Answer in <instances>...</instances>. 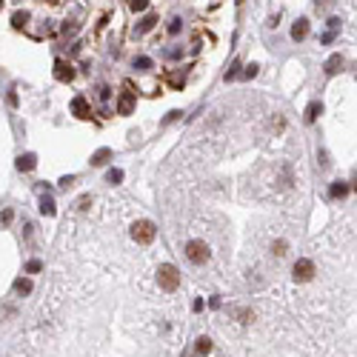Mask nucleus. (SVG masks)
I'll return each instance as SVG.
<instances>
[{
    "label": "nucleus",
    "instance_id": "24",
    "mask_svg": "<svg viewBox=\"0 0 357 357\" xmlns=\"http://www.w3.org/2000/svg\"><path fill=\"white\" fill-rule=\"evenodd\" d=\"M180 26H183V20H180V17H175V20L169 23V35H177V32H180Z\"/></svg>",
    "mask_w": 357,
    "mask_h": 357
},
{
    "label": "nucleus",
    "instance_id": "31",
    "mask_svg": "<svg viewBox=\"0 0 357 357\" xmlns=\"http://www.w3.org/2000/svg\"><path fill=\"white\" fill-rule=\"evenodd\" d=\"M354 191H357V180H354Z\"/></svg>",
    "mask_w": 357,
    "mask_h": 357
},
{
    "label": "nucleus",
    "instance_id": "26",
    "mask_svg": "<svg viewBox=\"0 0 357 357\" xmlns=\"http://www.w3.org/2000/svg\"><path fill=\"white\" fill-rule=\"evenodd\" d=\"M183 80H186V77H180V74H169V83H172V86H183Z\"/></svg>",
    "mask_w": 357,
    "mask_h": 357
},
{
    "label": "nucleus",
    "instance_id": "8",
    "mask_svg": "<svg viewBox=\"0 0 357 357\" xmlns=\"http://www.w3.org/2000/svg\"><path fill=\"white\" fill-rule=\"evenodd\" d=\"M306 37H309V20L300 17V20H294V26H292V40H306Z\"/></svg>",
    "mask_w": 357,
    "mask_h": 357
},
{
    "label": "nucleus",
    "instance_id": "6",
    "mask_svg": "<svg viewBox=\"0 0 357 357\" xmlns=\"http://www.w3.org/2000/svg\"><path fill=\"white\" fill-rule=\"evenodd\" d=\"M131 109H134V92H131V86H126L117 100V115H131Z\"/></svg>",
    "mask_w": 357,
    "mask_h": 357
},
{
    "label": "nucleus",
    "instance_id": "25",
    "mask_svg": "<svg viewBox=\"0 0 357 357\" xmlns=\"http://www.w3.org/2000/svg\"><path fill=\"white\" fill-rule=\"evenodd\" d=\"M12 217H15V211H12V209H6L3 214H0V223H3V226H9V223H12Z\"/></svg>",
    "mask_w": 357,
    "mask_h": 357
},
{
    "label": "nucleus",
    "instance_id": "16",
    "mask_svg": "<svg viewBox=\"0 0 357 357\" xmlns=\"http://www.w3.org/2000/svg\"><path fill=\"white\" fill-rule=\"evenodd\" d=\"M320 112H323V106H320L317 100H314V103H309V109H306V120H309V123H314V120L320 117Z\"/></svg>",
    "mask_w": 357,
    "mask_h": 357
},
{
    "label": "nucleus",
    "instance_id": "30",
    "mask_svg": "<svg viewBox=\"0 0 357 357\" xmlns=\"http://www.w3.org/2000/svg\"><path fill=\"white\" fill-rule=\"evenodd\" d=\"M3 6H6V0H0V9H3Z\"/></svg>",
    "mask_w": 357,
    "mask_h": 357
},
{
    "label": "nucleus",
    "instance_id": "4",
    "mask_svg": "<svg viewBox=\"0 0 357 357\" xmlns=\"http://www.w3.org/2000/svg\"><path fill=\"white\" fill-rule=\"evenodd\" d=\"M314 274H317V269H314V263L306 260V257H300V260L292 266V277L297 280V283H309Z\"/></svg>",
    "mask_w": 357,
    "mask_h": 357
},
{
    "label": "nucleus",
    "instance_id": "21",
    "mask_svg": "<svg viewBox=\"0 0 357 357\" xmlns=\"http://www.w3.org/2000/svg\"><path fill=\"white\" fill-rule=\"evenodd\" d=\"M286 249H289V243H286V240H277L274 246H271V252H274L277 257H283V255H286Z\"/></svg>",
    "mask_w": 357,
    "mask_h": 357
},
{
    "label": "nucleus",
    "instance_id": "29",
    "mask_svg": "<svg viewBox=\"0 0 357 357\" xmlns=\"http://www.w3.org/2000/svg\"><path fill=\"white\" fill-rule=\"evenodd\" d=\"M72 183H74V177H63V180H60V186H63V189H69Z\"/></svg>",
    "mask_w": 357,
    "mask_h": 357
},
{
    "label": "nucleus",
    "instance_id": "9",
    "mask_svg": "<svg viewBox=\"0 0 357 357\" xmlns=\"http://www.w3.org/2000/svg\"><path fill=\"white\" fill-rule=\"evenodd\" d=\"M346 195H349V186H346L343 180H335L332 186H328V197H332V200H343Z\"/></svg>",
    "mask_w": 357,
    "mask_h": 357
},
{
    "label": "nucleus",
    "instance_id": "3",
    "mask_svg": "<svg viewBox=\"0 0 357 357\" xmlns=\"http://www.w3.org/2000/svg\"><path fill=\"white\" fill-rule=\"evenodd\" d=\"M186 257H189L195 266H203V263L211 257L209 243H203V240H189V243H186Z\"/></svg>",
    "mask_w": 357,
    "mask_h": 357
},
{
    "label": "nucleus",
    "instance_id": "14",
    "mask_svg": "<svg viewBox=\"0 0 357 357\" xmlns=\"http://www.w3.org/2000/svg\"><path fill=\"white\" fill-rule=\"evenodd\" d=\"M32 292V280L29 277H17L15 280V294H29Z\"/></svg>",
    "mask_w": 357,
    "mask_h": 357
},
{
    "label": "nucleus",
    "instance_id": "23",
    "mask_svg": "<svg viewBox=\"0 0 357 357\" xmlns=\"http://www.w3.org/2000/svg\"><path fill=\"white\" fill-rule=\"evenodd\" d=\"M40 269H43V263H40V260H29V266H26V271H29V274H37Z\"/></svg>",
    "mask_w": 357,
    "mask_h": 357
},
{
    "label": "nucleus",
    "instance_id": "20",
    "mask_svg": "<svg viewBox=\"0 0 357 357\" xmlns=\"http://www.w3.org/2000/svg\"><path fill=\"white\" fill-rule=\"evenodd\" d=\"M106 180H109V183H120V180H123V172H120V169H109Z\"/></svg>",
    "mask_w": 357,
    "mask_h": 357
},
{
    "label": "nucleus",
    "instance_id": "15",
    "mask_svg": "<svg viewBox=\"0 0 357 357\" xmlns=\"http://www.w3.org/2000/svg\"><path fill=\"white\" fill-rule=\"evenodd\" d=\"M209 351H211V340H209V337H197L195 354H197V357H203V354H209Z\"/></svg>",
    "mask_w": 357,
    "mask_h": 357
},
{
    "label": "nucleus",
    "instance_id": "7",
    "mask_svg": "<svg viewBox=\"0 0 357 357\" xmlns=\"http://www.w3.org/2000/svg\"><path fill=\"white\" fill-rule=\"evenodd\" d=\"M72 112L80 117V120H89V117H92V106H89V100H86L83 95H77V97L72 100Z\"/></svg>",
    "mask_w": 357,
    "mask_h": 357
},
{
    "label": "nucleus",
    "instance_id": "1",
    "mask_svg": "<svg viewBox=\"0 0 357 357\" xmlns=\"http://www.w3.org/2000/svg\"><path fill=\"white\" fill-rule=\"evenodd\" d=\"M157 283H160L163 292H177V286H180V271H177V266L163 263L160 269H157Z\"/></svg>",
    "mask_w": 357,
    "mask_h": 357
},
{
    "label": "nucleus",
    "instance_id": "28",
    "mask_svg": "<svg viewBox=\"0 0 357 357\" xmlns=\"http://www.w3.org/2000/svg\"><path fill=\"white\" fill-rule=\"evenodd\" d=\"M243 74H246V77H255V74H257V66H249V69H246Z\"/></svg>",
    "mask_w": 357,
    "mask_h": 357
},
{
    "label": "nucleus",
    "instance_id": "17",
    "mask_svg": "<svg viewBox=\"0 0 357 357\" xmlns=\"http://www.w3.org/2000/svg\"><path fill=\"white\" fill-rule=\"evenodd\" d=\"M26 23H29V15H26V12H15V15H12V26H15V29H23Z\"/></svg>",
    "mask_w": 357,
    "mask_h": 357
},
{
    "label": "nucleus",
    "instance_id": "19",
    "mask_svg": "<svg viewBox=\"0 0 357 357\" xmlns=\"http://www.w3.org/2000/svg\"><path fill=\"white\" fill-rule=\"evenodd\" d=\"M152 66V58H134V69H140V72H149Z\"/></svg>",
    "mask_w": 357,
    "mask_h": 357
},
{
    "label": "nucleus",
    "instance_id": "22",
    "mask_svg": "<svg viewBox=\"0 0 357 357\" xmlns=\"http://www.w3.org/2000/svg\"><path fill=\"white\" fill-rule=\"evenodd\" d=\"M129 6H131V12H143V9H149V0H131Z\"/></svg>",
    "mask_w": 357,
    "mask_h": 357
},
{
    "label": "nucleus",
    "instance_id": "11",
    "mask_svg": "<svg viewBox=\"0 0 357 357\" xmlns=\"http://www.w3.org/2000/svg\"><path fill=\"white\" fill-rule=\"evenodd\" d=\"M340 66H343V54H332L323 69H326V74H337V72H340Z\"/></svg>",
    "mask_w": 357,
    "mask_h": 357
},
{
    "label": "nucleus",
    "instance_id": "12",
    "mask_svg": "<svg viewBox=\"0 0 357 357\" xmlns=\"http://www.w3.org/2000/svg\"><path fill=\"white\" fill-rule=\"evenodd\" d=\"M109 157H112V149H97V152L92 154V160H89V163H92V166H103Z\"/></svg>",
    "mask_w": 357,
    "mask_h": 357
},
{
    "label": "nucleus",
    "instance_id": "2",
    "mask_svg": "<svg viewBox=\"0 0 357 357\" xmlns=\"http://www.w3.org/2000/svg\"><path fill=\"white\" fill-rule=\"evenodd\" d=\"M131 237H134L140 246H149V243L157 237V229H154L152 220H138V223L131 226Z\"/></svg>",
    "mask_w": 357,
    "mask_h": 357
},
{
    "label": "nucleus",
    "instance_id": "10",
    "mask_svg": "<svg viewBox=\"0 0 357 357\" xmlns=\"http://www.w3.org/2000/svg\"><path fill=\"white\" fill-rule=\"evenodd\" d=\"M35 166H37L35 154H20V157H17V169H20V172H32Z\"/></svg>",
    "mask_w": 357,
    "mask_h": 357
},
{
    "label": "nucleus",
    "instance_id": "13",
    "mask_svg": "<svg viewBox=\"0 0 357 357\" xmlns=\"http://www.w3.org/2000/svg\"><path fill=\"white\" fill-rule=\"evenodd\" d=\"M40 211H43L46 217H54V214H58V209H54V200H51V197H40Z\"/></svg>",
    "mask_w": 357,
    "mask_h": 357
},
{
    "label": "nucleus",
    "instance_id": "27",
    "mask_svg": "<svg viewBox=\"0 0 357 357\" xmlns=\"http://www.w3.org/2000/svg\"><path fill=\"white\" fill-rule=\"evenodd\" d=\"M89 203H92V197H89V195H83L80 200H77V209H89Z\"/></svg>",
    "mask_w": 357,
    "mask_h": 357
},
{
    "label": "nucleus",
    "instance_id": "5",
    "mask_svg": "<svg viewBox=\"0 0 357 357\" xmlns=\"http://www.w3.org/2000/svg\"><path fill=\"white\" fill-rule=\"evenodd\" d=\"M54 77L60 83H72L74 80V66L66 63V60H54Z\"/></svg>",
    "mask_w": 357,
    "mask_h": 357
},
{
    "label": "nucleus",
    "instance_id": "18",
    "mask_svg": "<svg viewBox=\"0 0 357 357\" xmlns=\"http://www.w3.org/2000/svg\"><path fill=\"white\" fill-rule=\"evenodd\" d=\"M154 23H157V17H154V15H146V17H143V20H140L138 32H140V35H143V32H149V29H152Z\"/></svg>",
    "mask_w": 357,
    "mask_h": 357
}]
</instances>
